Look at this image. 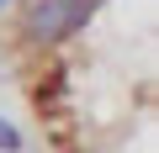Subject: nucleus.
Here are the masks:
<instances>
[{
	"label": "nucleus",
	"mask_w": 159,
	"mask_h": 153,
	"mask_svg": "<svg viewBox=\"0 0 159 153\" xmlns=\"http://www.w3.org/2000/svg\"><path fill=\"white\" fill-rule=\"evenodd\" d=\"M80 21H85V0H32V6L21 11L27 37H37V42H58Z\"/></svg>",
	"instance_id": "1"
}]
</instances>
